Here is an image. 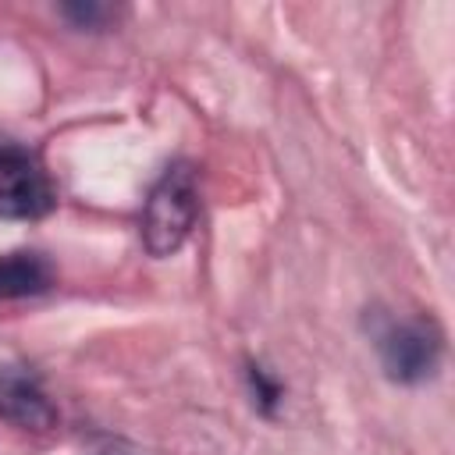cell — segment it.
Wrapping results in <instances>:
<instances>
[{"label": "cell", "instance_id": "6da1fadb", "mask_svg": "<svg viewBox=\"0 0 455 455\" xmlns=\"http://www.w3.org/2000/svg\"><path fill=\"white\" fill-rule=\"evenodd\" d=\"M199 220V188L192 164H171L146 196L142 206V245L149 256H171L185 245Z\"/></svg>", "mask_w": 455, "mask_h": 455}, {"label": "cell", "instance_id": "7a4b0ae2", "mask_svg": "<svg viewBox=\"0 0 455 455\" xmlns=\"http://www.w3.org/2000/svg\"><path fill=\"white\" fill-rule=\"evenodd\" d=\"M373 338H377L380 366L395 384H423L441 366L444 334L430 316L387 320L373 331Z\"/></svg>", "mask_w": 455, "mask_h": 455}, {"label": "cell", "instance_id": "3957f363", "mask_svg": "<svg viewBox=\"0 0 455 455\" xmlns=\"http://www.w3.org/2000/svg\"><path fill=\"white\" fill-rule=\"evenodd\" d=\"M57 206V188L43 164L14 146L0 142V217L4 220H39Z\"/></svg>", "mask_w": 455, "mask_h": 455}, {"label": "cell", "instance_id": "277c9868", "mask_svg": "<svg viewBox=\"0 0 455 455\" xmlns=\"http://www.w3.org/2000/svg\"><path fill=\"white\" fill-rule=\"evenodd\" d=\"M0 419L25 430H50L57 423V409L39 377L18 366H0Z\"/></svg>", "mask_w": 455, "mask_h": 455}, {"label": "cell", "instance_id": "5b68a950", "mask_svg": "<svg viewBox=\"0 0 455 455\" xmlns=\"http://www.w3.org/2000/svg\"><path fill=\"white\" fill-rule=\"evenodd\" d=\"M53 284V263L36 249L0 252V302L43 295Z\"/></svg>", "mask_w": 455, "mask_h": 455}, {"label": "cell", "instance_id": "8992f818", "mask_svg": "<svg viewBox=\"0 0 455 455\" xmlns=\"http://www.w3.org/2000/svg\"><path fill=\"white\" fill-rule=\"evenodd\" d=\"M60 18H64L71 28L103 32L107 21L114 18V11H110L107 4H96V0H78V4H60Z\"/></svg>", "mask_w": 455, "mask_h": 455}, {"label": "cell", "instance_id": "52a82bcc", "mask_svg": "<svg viewBox=\"0 0 455 455\" xmlns=\"http://www.w3.org/2000/svg\"><path fill=\"white\" fill-rule=\"evenodd\" d=\"M245 377H249V391H252V402L259 405V412H274L277 409V402H281V384L263 370V366H256V363H249L245 366Z\"/></svg>", "mask_w": 455, "mask_h": 455}, {"label": "cell", "instance_id": "ba28073f", "mask_svg": "<svg viewBox=\"0 0 455 455\" xmlns=\"http://www.w3.org/2000/svg\"><path fill=\"white\" fill-rule=\"evenodd\" d=\"M100 455H128V451H124V448H103Z\"/></svg>", "mask_w": 455, "mask_h": 455}]
</instances>
